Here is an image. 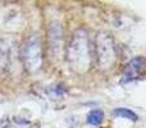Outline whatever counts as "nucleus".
<instances>
[{"mask_svg":"<svg viewBox=\"0 0 146 128\" xmlns=\"http://www.w3.org/2000/svg\"><path fill=\"white\" fill-rule=\"evenodd\" d=\"M104 119V111L100 109H94L87 114V123L92 126H98Z\"/></svg>","mask_w":146,"mask_h":128,"instance_id":"0eeeda50","label":"nucleus"},{"mask_svg":"<svg viewBox=\"0 0 146 128\" xmlns=\"http://www.w3.org/2000/svg\"><path fill=\"white\" fill-rule=\"evenodd\" d=\"M144 65H145V60H144V58H141V56H136V58L131 59V60L127 63L126 68H124L121 82L128 83V82H132V81L137 80Z\"/></svg>","mask_w":146,"mask_h":128,"instance_id":"423d86ee","label":"nucleus"},{"mask_svg":"<svg viewBox=\"0 0 146 128\" xmlns=\"http://www.w3.org/2000/svg\"><path fill=\"white\" fill-rule=\"evenodd\" d=\"M22 60L28 72L36 73L41 69L42 48H41V38L37 33H31L25 40L22 46Z\"/></svg>","mask_w":146,"mask_h":128,"instance_id":"f03ea898","label":"nucleus"},{"mask_svg":"<svg viewBox=\"0 0 146 128\" xmlns=\"http://www.w3.org/2000/svg\"><path fill=\"white\" fill-rule=\"evenodd\" d=\"M49 50L53 58H60L63 53V28L59 22H51L48 32Z\"/></svg>","mask_w":146,"mask_h":128,"instance_id":"20e7f679","label":"nucleus"},{"mask_svg":"<svg viewBox=\"0 0 146 128\" xmlns=\"http://www.w3.org/2000/svg\"><path fill=\"white\" fill-rule=\"evenodd\" d=\"M96 58L101 69H109L115 62V48L108 32H100L96 36Z\"/></svg>","mask_w":146,"mask_h":128,"instance_id":"7ed1b4c3","label":"nucleus"},{"mask_svg":"<svg viewBox=\"0 0 146 128\" xmlns=\"http://www.w3.org/2000/svg\"><path fill=\"white\" fill-rule=\"evenodd\" d=\"M68 60L77 72H85L90 65L88 37L83 30H77L73 33L68 46Z\"/></svg>","mask_w":146,"mask_h":128,"instance_id":"f257e3e1","label":"nucleus"},{"mask_svg":"<svg viewBox=\"0 0 146 128\" xmlns=\"http://www.w3.org/2000/svg\"><path fill=\"white\" fill-rule=\"evenodd\" d=\"M15 60V42L9 37L0 38V69L8 72Z\"/></svg>","mask_w":146,"mask_h":128,"instance_id":"39448f33","label":"nucleus"},{"mask_svg":"<svg viewBox=\"0 0 146 128\" xmlns=\"http://www.w3.org/2000/svg\"><path fill=\"white\" fill-rule=\"evenodd\" d=\"M113 114L115 117H118V118H126V119H129V121H133V122L137 121V115L132 110H129V109H127V108H117V109H114Z\"/></svg>","mask_w":146,"mask_h":128,"instance_id":"6e6552de","label":"nucleus"}]
</instances>
